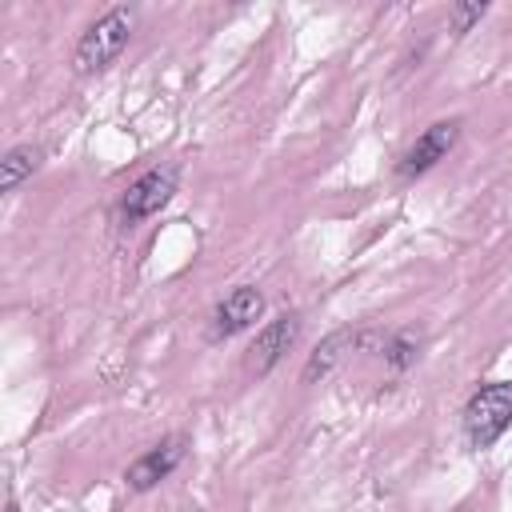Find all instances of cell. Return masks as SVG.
<instances>
[{
    "label": "cell",
    "mask_w": 512,
    "mask_h": 512,
    "mask_svg": "<svg viewBox=\"0 0 512 512\" xmlns=\"http://www.w3.org/2000/svg\"><path fill=\"white\" fill-rule=\"evenodd\" d=\"M132 36H136V8L116 4V8L100 12V16L80 32V40H76V48H72V68H76V76H100V72H108V68L124 56V48L132 44Z\"/></svg>",
    "instance_id": "cell-1"
},
{
    "label": "cell",
    "mask_w": 512,
    "mask_h": 512,
    "mask_svg": "<svg viewBox=\"0 0 512 512\" xmlns=\"http://www.w3.org/2000/svg\"><path fill=\"white\" fill-rule=\"evenodd\" d=\"M460 428L468 448L488 452L512 428V380H484L460 408Z\"/></svg>",
    "instance_id": "cell-2"
},
{
    "label": "cell",
    "mask_w": 512,
    "mask_h": 512,
    "mask_svg": "<svg viewBox=\"0 0 512 512\" xmlns=\"http://www.w3.org/2000/svg\"><path fill=\"white\" fill-rule=\"evenodd\" d=\"M180 188V164H152L120 192V224L136 228L140 220L156 216Z\"/></svg>",
    "instance_id": "cell-3"
},
{
    "label": "cell",
    "mask_w": 512,
    "mask_h": 512,
    "mask_svg": "<svg viewBox=\"0 0 512 512\" xmlns=\"http://www.w3.org/2000/svg\"><path fill=\"white\" fill-rule=\"evenodd\" d=\"M264 308H268V304H264V292H260L256 284H236V288H228V292L212 304V312H208L204 340H208V344H224V340H232V336L256 328V320L264 316Z\"/></svg>",
    "instance_id": "cell-4"
},
{
    "label": "cell",
    "mask_w": 512,
    "mask_h": 512,
    "mask_svg": "<svg viewBox=\"0 0 512 512\" xmlns=\"http://www.w3.org/2000/svg\"><path fill=\"white\" fill-rule=\"evenodd\" d=\"M300 328H304L300 312H276L264 328H256V340H252L248 352H244V372L256 376V380H264V376L296 348Z\"/></svg>",
    "instance_id": "cell-5"
},
{
    "label": "cell",
    "mask_w": 512,
    "mask_h": 512,
    "mask_svg": "<svg viewBox=\"0 0 512 512\" xmlns=\"http://www.w3.org/2000/svg\"><path fill=\"white\" fill-rule=\"evenodd\" d=\"M456 140H460V120L452 116V120H436V124H428L404 152H400V160H396V180H420V176H428L440 160H448V152L456 148Z\"/></svg>",
    "instance_id": "cell-6"
},
{
    "label": "cell",
    "mask_w": 512,
    "mask_h": 512,
    "mask_svg": "<svg viewBox=\"0 0 512 512\" xmlns=\"http://www.w3.org/2000/svg\"><path fill=\"white\" fill-rule=\"evenodd\" d=\"M184 456H188V436H184V432L160 436L152 448H144V452L124 468L128 492H152V488H160V484L184 464Z\"/></svg>",
    "instance_id": "cell-7"
},
{
    "label": "cell",
    "mask_w": 512,
    "mask_h": 512,
    "mask_svg": "<svg viewBox=\"0 0 512 512\" xmlns=\"http://www.w3.org/2000/svg\"><path fill=\"white\" fill-rule=\"evenodd\" d=\"M364 328H336V332H328L316 348H312V356L304 360V372H300V380L304 384H316V380H324V376H332L360 344H364Z\"/></svg>",
    "instance_id": "cell-8"
},
{
    "label": "cell",
    "mask_w": 512,
    "mask_h": 512,
    "mask_svg": "<svg viewBox=\"0 0 512 512\" xmlns=\"http://www.w3.org/2000/svg\"><path fill=\"white\" fill-rule=\"evenodd\" d=\"M40 160H44V148L40 144H16V148H8L4 160H0V192L12 196L40 168Z\"/></svg>",
    "instance_id": "cell-9"
},
{
    "label": "cell",
    "mask_w": 512,
    "mask_h": 512,
    "mask_svg": "<svg viewBox=\"0 0 512 512\" xmlns=\"http://www.w3.org/2000/svg\"><path fill=\"white\" fill-rule=\"evenodd\" d=\"M380 356L392 372H408L416 360H420V336L412 328H400V332H388L380 340Z\"/></svg>",
    "instance_id": "cell-10"
},
{
    "label": "cell",
    "mask_w": 512,
    "mask_h": 512,
    "mask_svg": "<svg viewBox=\"0 0 512 512\" xmlns=\"http://www.w3.org/2000/svg\"><path fill=\"white\" fill-rule=\"evenodd\" d=\"M484 16H488V4H452V12H448L452 36H464V32H472V24H480Z\"/></svg>",
    "instance_id": "cell-11"
},
{
    "label": "cell",
    "mask_w": 512,
    "mask_h": 512,
    "mask_svg": "<svg viewBox=\"0 0 512 512\" xmlns=\"http://www.w3.org/2000/svg\"><path fill=\"white\" fill-rule=\"evenodd\" d=\"M4 512H20V504H16V500H8V508H4Z\"/></svg>",
    "instance_id": "cell-12"
}]
</instances>
